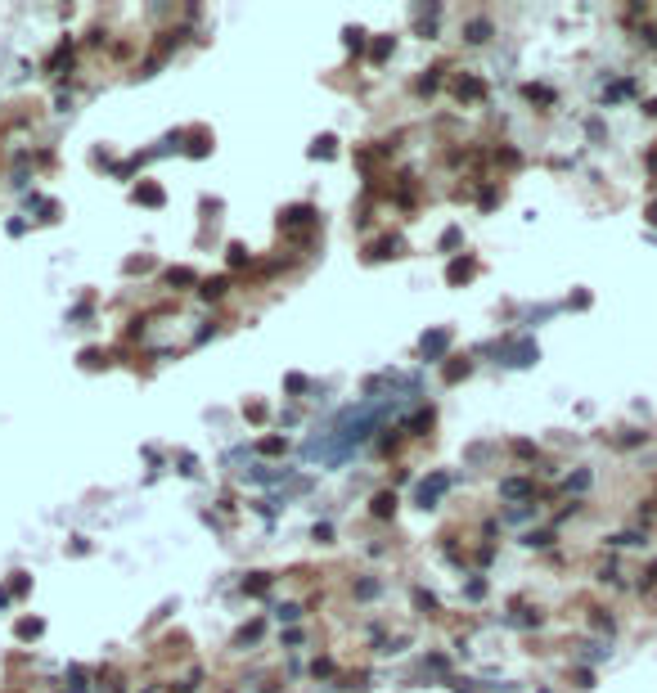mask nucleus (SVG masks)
Instances as JSON below:
<instances>
[{"mask_svg": "<svg viewBox=\"0 0 657 693\" xmlns=\"http://www.w3.org/2000/svg\"><path fill=\"white\" fill-rule=\"evenodd\" d=\"M441 347H446V333H432V338H423V356H428V351L437 356Z\"/></svg>", "mask_w": 657, "mask_h": 693, "instance_id": "7ed1b4c3", "label": "nucleus"}, {"mask_svg": "<svg viewBox=\"0 0 657 693\" xmlns=\"http://www.w3.org/2000/svg\"><path fill=\"white\" fill-rule=\"evenodd\" d=\"M464 36H468V41H473V45H482L486 36H491V23H486V18H473V23L464 27Z\"/></svg>", "mask_w": 657, "mask_h": 693, "instance_id": "f257e3e1", "label": "nucleus"}, {"mask_svg": "<svg viewBox=\"0 0 657 693\" xmlns=\"http://www.w3.org/2000/svg\"><path fill=\"white\" fill-rule=\"evenodd\" d=\"M500 491L509 495V500H527V495H531V486H527V482H518V477H513V482H504Z\"/></svg>", "mask_w": 657, "mask_h": 693, "instance_id": "f03ea898", "label": "nucleus"}, {"mask_svg": "<svg viewBox=\"0 0 657 693\" xmlns=\"http://www.w3.org/2000/svg\"><path fill=\"white\" fill-rule=\"evenodd\" d=\"M392 495H378V504H374V513H378V518H387V513H392Z\"/></svg>", "mask_w": 657, "mask_h": 693, "instance_id": "20e7f679", "label": "nucleus"}]
</instances>
